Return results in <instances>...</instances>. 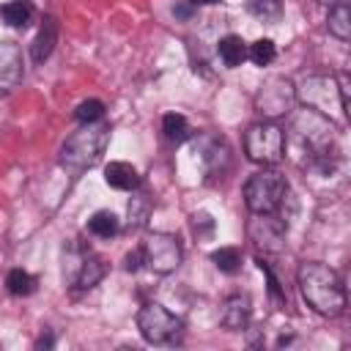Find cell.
<instances>
[{"label": "cell", "mask_w": 351, "mask_h": 351, "mask_svg": "<svg viewBox=\"0 0 351 351\" xmlns=\"http://www.w3.org/2000/svg\"><path fill=\"white\" fill-rule=\"evenodd\" d=\"M296 280H299V291L313 313L335 318L346 310V285H343L340 274L335 269H329L326 263H318V261L302 263L296 271Z\"/></svg>", "instance_id": "cell-1"}, {"label": "cell", "mask_w": 351, "mask_h": 351, "mask_svg": "<svg viewBox=\"0 0 351 351\" xmlns=\"http://www.w3.org/2000/svg\"><path fill=\"white\" fill-rule=\"evenodd\" d=\"M110 134H112V126L101 118L82 123L60 145V167H66L69 173H82V170L93 167L101 159V154L110 143Z\"/></svg>", "instance_id": "cell-2"}, {"label": "cell", "mask_w": 351, "mask_h": 351, "mask_svg": "<svg viewBox=\"0 0 351 351\" xmlns=\"http://www.w3.org/2000/svg\"><path fill=\"white\" fill-rule=\"evenodd\" d=\"M107 274L104 258L90 250L82 241H69L63 247V282L74 291H90L96 288Z\"/></svg>", "instance_id": "cell-3"}, {"label": "cell", "mask_w": 351, "mask_h": 351, "mask_svg": "<svg viewBox=\"0 0 351 351\" xmlns=\"http://www.w3.org/2000/svg\"><path fill=\"white\" fill-rule=\"evenodd\" d=\"M285 195H288V181L274 165L261 167L244 184V203L252 214H277L285 203Z\"/></svg>", "instance_id": "cell-4"}, {"label": "cell", "mask_w": 351, "mask_h": 351, "mask_svg": "<svg viewBox=\"0 0 351 351\" xmlns=\"http://www.w3.org/2000/svg\"><path fill=\"white\" fill-rule=\"evenodd\" d=\"M137 329L151 346H178L184 337V321L159 302H148L137 310Z\"/></svg>", "instance_id": "cell-5"}, {"label": "cell", "mask_w": 351, "mask_h": 351, "mask_svg": "<svg viewBox=\"0 0 351 351\" xmlns=\"http://www.w3.org/2000/svg\"><path fill=\"white\" fill-rule=\"evenodd\" d=\"M244 151L247 159L261 167L277 165L285 156V132L274 121H258L244 134Z\"/></svg>", "instance_id": "cell-6"}, {"label": "cell", "mask_w": 351, "mask_h": 351, "mask_svg": "<svg viewBox=\"0 0 351 351\" xmlns=\"http://www.w3.org/2000/svg\"><path fill=\"white\" fill-rule=\"evenodd\" d=\"M293 96L302 107L315 110L326 118H332V110H340V115L346 118L343 107H340V90H337V77H324V74H310L304 77L299 85H293Z\"/></svg>", "instance_id": "cell-7"}, {"label": "cell", "mask_w": 351, "mask_h": 351, "mask_svg": "<svg viewBox=\"0 0 351 351\" xmlns=\"http://www.w3.org/2000/svg\"><path fill=\"white\" fill-rule=\"evenodd\" d=\"M143 250V263L154 271V274H170L181 266L184 261V250H181V241L178 236L173 233H162V230H154L145 236V241L140 244Z\"/></svg>", "instance_id": "cell-8"}, {"label": "cell", "mask_w": 351, "mask_h": 351, "mask_svg": "<svg viewBox=\"0 0 351 351\" xmlns=\"http://www.w3.org/2000/svg\"><path fill=\"white\" fill-rule=\"evenodd\" d=\"M293 101H296L293 85H291L288 80H282V77L269 80V82L258 90V96H255V107H258V112H261L266 121H269V118H277V115H285Z\"/></svg>", "instance_id": "cell-9"}, {"label": "cell", "mask_w": 351, "mask_h": 351, "mask_svg": "<svg viewBox=\"0 0 351 351\" xmlns=\"http://www.w3.org/2000/svg\"><path fill=\"white\" fill-rule=\"evenodd\" d=\"M247 233L263 252H280L285 247V225L277 219V214H252Z\"/></svg>", "instance_id": "cell-10"}, {"label": "cell", "mask_w": 351, "mask_h": 351, "mask_svg": "<svg viewBox=\"0 0 351 351\" xmlns=\"http://www.w3.org/2000/svg\"><path fill=\"white\" fill-rule=\"evenodd\" d=\"M25 77L22 49L11 41H0V99L14 93Z\"/></svg>", "instance_id": "cell-11"}, {"label": "cell", "mask_w": 351, "mask_h": 351, "mask_svg": "<svg viewBox=\"0 0 351 351\" xmlns=\"http://www.w3.org/2000/svg\"><path fill=\"white\" fill-rule=\"evenodd\" d=\"M200 162L206 167L208 176H222L230 165V148L225 143V137H217V134H206L200 140Z\"/></svg>", "instance_id": "cell-12"}, {"label": "cell", "mask_w": 351, "mask_h": 351, "mask_svg": "<svg viewBox=\"0 0 351 351\" xmlns=\"http://www.w3.org/2000/svg\"><path fill=\"white\" fill-rule=\"evenodd\" d=\"M250 318H252V299H250V293H230V296L222 302L219 321H222L225 329L241 332V329H247Z\"/></svg>", "instance_id": "cell-13"}, {"label": "cell", "mask_w": 351, "mask_h": 351, "mask_svg": "<svg viewBox=\"0 0 351 351\" xmlns=\"http://www.w3.org/2000/svg\"><path fill=\"white\" fill-rule=\"evenodd\" d=\"M55 44H58V19H55V16H44V22H41V27H38L33 44H30V58H33V63H44V60L52 55Z\"/></svg>", "instance_id": "cell-14"}, {"label": "cell", "mask_w": 351, "mask_h": 351, "mask_svg": "<svg viewBox=\"0 0 351 351\" xmlns=\"http://www.w3.org/2000/svg\"><path fill=\"white\" fill-rule=\"evenodd\" d=\"M104 181H107L112 189H121V192H134V189L143 184L140 173H137L129 162H110V165L104 167Z\"/></svg>", "instance_id": "cell-15"}, {"label": "cell", "mask_w": 351, "mask_h": 351, "mask_svg": "<svg viewBox=\"0 0 351 351\" xmlns=\"http://www.w3.org/2000/svg\"><path fill=\"white\" fill-rule=\"evenodd\" d=\"M36 16V8L30 0H8L0 5V22L16 30H25Z\"/></svg>", "instance_id": "cell-16"}, {"label": "cell", "mask_w": 351, "mask_h": 351, "mask_svg": "<svg viewBox=\"0 0 351 351\" xmlns=\"http://www.w3.org/2000/svg\"><path fill=\"white\" fill-rule=\"evenodd\" d=\"M154 211V197L143 189V184L134 189V197L129 200V230H140L148 225V217Z\"/></svg>", "instance_id": "cell-17"}, {"label": "cell", "mask_w": 351, "mask_h": 351, "mask_svg": "<svg viewBox=\"0 0 351 351\" xmlns=\"http://www.w3.org/2000/svg\"><path fill=\"white\" fill-rule=\"evenodd\" d=\"M217 52H219V60H222L228 69H236V66H241V63L247 60V44H244L241 36H233V33L225 36V38H219Z\"/></svg>", "instance_id": "cell-18"}, {"label": "cell", "mask_w": 351, "mask_h": 351, "mask_svg": "<svg viewBox=\"0 0 351 351\" xmlns=\"http://www.w3.org/2000/svg\"><path fill=\"white\" fill-rule=\"evenodd\" d=\"M326 27H329V33H332L335 38H340V41H348V38H351V11H348V3L329 8Z\"/></svg>", "instance_id": "cell-19"}, {"label": "cell", "mask_w": 351, "mask_h": 351, "mask_svg": "<svg viewBox=\"0 0 351 351\" xmlns=\"http://www.w3.org/2000/svg\"><path fill=\"white\" fill-rule=\"evenodd\" d=\"M162 132H165V137H167L173 145H181V143H186V140L192 137L189 121H186L181 112H167V115L162 118Z\"/></svg>", "instance_id": "cell-20"}, {"label": "cell", "mask_w": 351, "mask_h": 351, "mask_svg": "<svg viewBox=\"0 0 351 351\" xmlns=\"http://www.w3.org/2000/svg\"><path fill=\"white\" fill-rule=\"evenodd\" d=\"M88 230L96 236V239H112L118 230H121V222L112 211H96L90 219H88Z\"/></svg>", "instance_id": "cell-21"}, {"label": "cell", "mask_w": 351, "mask_h": 351, "mask_svg": "<svg viewBox=\"0 0 351 351\" xmlns=\"http://www.w3.org/2000/svg\"><path fill=\"white\" fill-rule=\"evenodd\" d=\"M247 11H250V16L274 25L282 16V3L280 0H247Z\"/></svg>", "instance_id": "cell-22"}, {"label": "cell", "mask_w": 351, "mask_h": 351, "mask_svg": "<svg viewBox=\"0 0 351 351\" xmlns=\"http://www.w3.org/2000/svg\"><path fill=\"white\" fill-rule=\"evenodd\" d=\"M5 288L14 296H30L36 291V277L25 269H11L8 277H5Z\"/></svg>", "instance_id": "cell-23"}, {"label": "cell", "mask_w": 351, "mask_h": 351, "mask_svg": "<svg viewBox=\"0 0 351 351\" xmlns=\"http://www.w3.org/2000/svg\"><path fill=\"white\" fill-rule=\"evenodd\" d=\"M211 261H214V266H217L219 271L236 274V271L241 269V250H239V247H219V250L211 252Z\"/></svg>", "instance_id": "cell-24"}, {"label": "cell", "mask_w": 351, "mask_h": 351, "mask_svg": "<svg viewBox=\"0 0 351 351\" xmlns=\"http://www.w3.org/2000/svg\"><path fill=\"white\" fill-rule=\"evenodd\" d=\"M247 58L255 63V66H269L274 58H277V47L271 38H258L252 44H247Z\"/></svg>", "instance_id": "cell-25"}, {"label": "cell", "mask_w": 351, "mask_h": 351, "mask_svg": "<svg viewBox=\"0 0 351 351\" xmlns=\"http://www.w3.org/2000/svg\"><path fill=\"white\" fill-rule=\"evenodd\" d=\"M101 115H104V104H101L99 99H85V101H80V104H77V110H74V118H77L80 123L99 121Z\"/></svg>", "instance_id": "cell-26"}, {"label": "cell", "mask_w": 351, "mask_h": 351, "mask_svg": "<svg viewBox=\"0 0 351 351\" xmlns=\"http://www.w3.org/2000/svg\"><path fill=\"white\" fill-rule=\"evenodd\" d=\"M258 269L266 274V282H269V293H271V299H274V302H280V304H285V299H288V296H285V288L280 285L277 274L271 271V266H269V263H266L261 255H258Z\"/></svg>", "instance_id": "cell-27"}, {"label": "cell", "mask_w": 351, "mask_h": 351, "mask_svg": "<svg viewBox=\"0 0 351 351\" xmlns=\"http://www.w3.org/2000/svg\"><path fill=\"white\" fill-rule=\"evenodd\" d=\"M189 222H192V230H195L197 236H211V230H214V219H211V214H206V211H195V214L189 217Z\"/></svg>", "instance_id": "cell-28"}, {"label": "cell", "mask_w": 351, "mask_h": 351, "mask_svg": "<svg viewBox=\"0 0 351 351\" xmlns=\"http://www.w3.org/2000/svg\"><path fill=\"white\" fill-rule=\"evenodd\" d=\"M337 90H340V107L348 118L351 115V101H348V77L346 74H337Z\"/></svg>", "instance_id": "cell-29"}, {"label": "cell", "mask_w": 351, "mask_h": 351, "mask_svg": "<svg viewBox=\"0 0 351 351\" xmlns=\"http://www.w3.org/2000/svg\"><path fill=\"white\" fill-rule=\"evenodd\" d=\"M123 266H126V271H137L140 266H145V263H143V250H140V247H134L132 252H126Z\"/></svg>", "instance_id": "cell-30"}, {"label": "cell", "mask_w": 351, "mask_h": 351, "mask_svg": "<svg viewBox=\"0 0 351 351\" xmlns=\"http://www.w3.org/2000/svg\"><path fill=\"white\" fill-rule=\"evenodd\" d=\"M52 343H55V340H52V335H47V337L41 335V337L36 340V346H38V348H41V346H52Z\"/></svg>", "instance_id": "cell-31"}, {"label": "cell", "mask_w": 351, "mask_h": 351, "mask_svg": "<svg viewBox=\"0 0 351 351\" xmlns=\"http://www.w3.org/2000/svg\"><path fill=\"white\" fill-rule=\"evenodd\" d=\"M189 3H195V5H214V3H222V0H189Z\"/></svg>", "instance_id": "cell-32"}, {"label": "cell", "mask_w": 351, "mask_h": 351, "mask_svg": "<svg viewBox=\"0 0 351 351\" xmlns=\"http://www.w3.org/2000/svg\"><path fill=\"white\" fill-rule=\"evenodd\" d=\"M318 3H324V5L332 8V5H343V3H348V0H318Z\"/></svg>", "instance_id": "cell-33"}]
</instances>
